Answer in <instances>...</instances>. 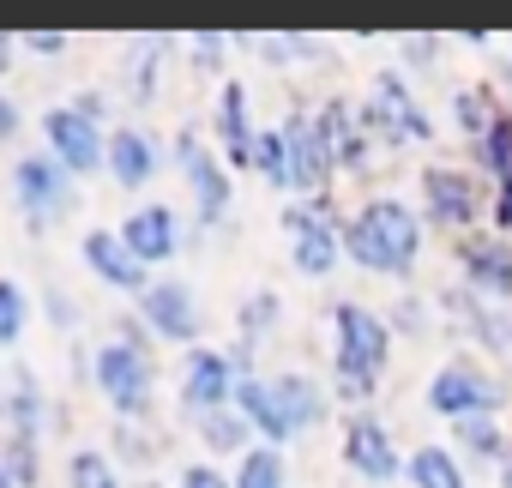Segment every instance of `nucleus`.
Wrapping results in <instances>:
<instances>
[{"mask_svg":"<svg viewBox=\"0 0 512 488\" xmlns=\"http://www.w3.org/2000/svg\"><path fill=\"white\" fill-rule=\"evenodd\" d=\"M344 254L362 272L380 278H410L422 260V217L404 199H368L350 223H344Z\"/></svg>","mask_w":512,"mask_h":488,"instance_id":"obj_1","label":"nucleus"},{"mask_svg":"<svg viewBox=\"0 0 512 488\" xmlns=\"http://www.w3.org/2000/svg\"><path fill=\"white\" fill-rule=\"evenodd\" d=\"M332 368H338V392L344 398H368L380 380H386V362H392V326L362 308V302H338L332 308Z\"/></svg>","mask_w":512,"mask_h":488,"instance_id":"obj_2","label":"nucleus"},{"mask_svg":"<svg viewBox=\"0 0 512 488\" xmlns=\"http://www.w3.org/2000/svg\"><path fill=\"white\" fill-rule=\"evenodd\" d=\"M91 386L109 398V410H115L121 422H151V392H157V368H151V350H133V344L109 338V344L97 350Z\"/></svg>","mask_w":512,"mask_h":488,"instance_id":"obj_3","label":"nucleus"},{"mask_svg":"<svg viewBox=\"0 0 512 488\" xmlns=\"http://www.w3.org/2000/svg\"><path fill=\"white\" fill-rule=\"evenodd\" d=\"M284 229H290V260H296L302 278L338 272V260H344V223L332 217L326 199H296L284 211Z\"/></svg>","mask_w":512,"mask_h":488,"instance_id":"obj_4","label":"nucleus"},{"mask_svg":"<svg viewBox=\"0 0 512 488\" xmlns=\"http://www.w3.org/2000/svg\"><path fill=\"white\" fill-rule=\"evenodd\" d=\"M362 115V127H368V139H380V145H416V139H434V121L422 115V103L410 97V85L398 79V73H380L374 79V91H368V103L356 109Z\"/></svg>","mask_w":512,"mask_h":488,"instance_id":"obj_5","label":"nucleus"},{"mask_svg":"<svg viewBox=\"0 0 512 488\" xmlns=\"http://www.w3.org/2000/svg\"><path fill=\"white\" fill-rule=\"evenodd\" d=\"M73 199H79V181L43 151V157H19L13 163V205L25 211V223L31 229H49L55 217H67L73 211Z\"/></svg>","mask_w":512,"mask_h":488,"instance_id":"obj_6","label":"nucleus"},{"mask_svg":"<svg viewBox=\"0 0 512 488\" xmlns=\"http://www.w3.org/2000/svg\"><path fill=\"white\" fill-rule=\"evenodd\" d=\"M37 127H43V139H49V157H55L73 181H85V175H97V169L109 163V133H103L91 115H79L73 103H55Z\"/></svg>","mask_w":512,"mask_h":488,"instance_id":"obj_7","label":"nucleus"},{"mask_svg":"<svg viewBox=\"0 0 512 488\" xmlns=\"http://www.w3.org/2000/svg\"><path fill=\"white\" fill-rule=\"evenodd\" d=\"M494 404H500V380L482 374L476 362H446V368L428 380V410L446 416L452 428L470 422V416H494Z\"/></svg>","mask_w":512,"mask_h":488,"instance_id":"obj_8","label":"nucleus"},{"mask_svg":"<svg viewBox=\"0 0 512 488\" xmlns=\"http://www.w3.org/2000/svg\"><path fill=\"white\" fill-rule=\"evenodd\" d=\"M235 386H241L235 356L187 350V368H181V410H187V422H199L211 410H235Z\"/></svg>","mask_w":512,"mask_h":488,"instance_id":"obj_9","label":"nucleus"},{"mask_svg":"<svg viewBox=\"0 0 512 488\" xmlns=\"http://www.w3.org/2000/svg\"><path fill=\"white\" fill-rule=\"evenodd\" d=\"M284 151H290V193H302V199H320L326 193V181H332V145H326V127H320V115H290L284 127Z\"/></svg>","mask_w":512,"mask_h":488,"instance_id":"obj_10","label":"nucleus"},{"mask_svg":"<svg viewBox=\"0 0 512 488\" xmlns=\"http://www.w3.org/2000/svg\"><path fill=\"white\" fill-rule=\"evenodd\" d=\"M139 326L163 344H193L205 314H199V296L181 284V278H157L145 296H139Z\"/></svg>","mask_w":512,"mask_h":488,"instance_id":"obj_11","label":"nucleus"},{"mask_svg":"<svg viewBox=\"0 0 512 488\" xmlns=\"http://www.w3.org/2000/svg\"><path fill=\"white\" fill-rule=\"evenodd\" d=\"M175 163H181V175H187V193H193V211H199V223L211 229V223H223V211H229V199H235V187H229V169L193 139V133H175Z\"/></svg>","mask_w":512,"mask_h":488,"instance_id":"obj_12","label":"nucleus"},{"mask_svg":"<svg viewBox=\"0 0 512 488\" xmlns=\"http://www.w3.org/2000/svg\"><path fill=\"white\" fill-rule=\"evenodd\" d=\"M476 211H482V193H476V181L464 169H452V163L422 169V217L434 229H470Z\"/></svg>","mask_w":512,"mask_h":488,"instance_id":"obj_13","label":"nucleus"},{"mask_svg":"<svg viewBox=\"0 0 512 488\" xmlns=\"http://www.w3.org/2000/svg\"><path fill=\"white\" fill-rule=\"evenodd\" d=\"M79 260L91 266V278H97V284H109V290H121V296H133V302L151 290V272L133 260V248L121 241V229H85Z\"/></svg>","mask_w":512,"mask_h":488,"instance_id":"obj_14","label":"nucleus"},{"mask_svg":"<svg viewBox=\"0 0 512 488\" xmlns=\"http://www.w3.org/2000/svg\"><path fill=\"white\" fill-rule=\"evenodd\" d=\"M458 266L476 302H512V241L506 235H464Z\"/></svg>","mask_w":512,"mask_h":488,"instance_id":"obj_15","label":"nucleus"},{"mask_svg":"<svg viewBox=\"0 0 512 488\" xmlns=\"http://www.w3.org/2000/svg\"><path fill=\"white\" fill-rule=\"evenodd\" d=\"M344 464L362 482H398L410 470V458H398L386 422H374V416H350V428H344Z\"/></svg>","mask_w":512,"mask_h":488,"instance_id":"obj_16","label":"nucleus"},{"mask_svg":"<svg viewBox=\"0 0 512 488\" xmlns=\"http://www.w3.org/2000/svg\"><path fill=\"white\" fill-rule=\"evenodd\" d=\"M121 241L133 248V260L151 272V266H163V260H175L181 254V217H175V205H139V211H127V223H121Z\"/></svg>","mask_w":512,"mask_h":488,"instance_id":"obj_17","label":"nucleus"},{"mask_svg":"<svg viewBox=\"0 0 512 488\" xmlns=\"http://www.w3.org/2000/svg\"><path fill=\"white\" fill-rule=\"evenodd\" d=\"M157 163H163V151H157V139L145 133V127H133V121H121L115 133H109V181L115 187H127V193H139L151 175H157Z\"/></svg>","mask_w":512,"mask_h":488,"instance_id":"obj_18","label":"nucleus"},{"mask_svg":"<svg viewBox=\"0 0 512 488\" xmlns=\"http://www.w3.org/2000/svg\"><path fill=\"white\" fill-rule=\"evenodd\" d=\"M272 404H278V422H284L290 440L296 434H314L326 422V410H332L314 374H272Z\"/></svg>","mask_w":512,"mask_h":488,"instance_id":"obj_19","label":"nucleus"},{"mask_svg":"<svg viewBox=\"0 0 512 488\" xmlns=\"http://www.w3.org/2000/svg\"><path fill=\"white\" fill-rule=\"evenodd\" d=\"M253 139H260V127L247 121V85L229 79L223 97H217V145L235 169H253Z\"/></svg>","mask_w":512,"mask_h":488,"instance_id":"obj_20","label":"nucleus"},{"mask_svg":"<svg viewBox=\"0 0 512 488\" xmlns=\"http://www.w3.org/2000/svg\"><path fill=\"white\" fill-rule=\"evenodd\" d=\"M0 410H7V440H43V428H49V398H43V386H37V374L31 368H19L13 374V386H7V398H0Z\"/></svg>","mask_w":512,"mask_h":488,"instance_id":"obj_21","label":"nucleus"},{"mask_svg":"<svg viewBox=\"0 0 512 488\" xmlns=\"http://www.w3.org/2000/svg\"><path fill=\"white\" fill-rule=\"evenodd\" d=\"M193 428H199V440H205L211 452H235V458H247V452H253V440H247L253 428H247V416H241V410H211V416H199Z\"/></svg>","mask_w":512,"mask_h":488,"instance_id":"obj_22","label":"nucleus"},{"mask_svg":"<svg viewBox=\"0 0 512 488\" xmlns=\"http://www.w3.org/2000/svg\"><path fill=\"white\" fill-rule=\"evenodd\" d=\"M416 488H464V470L446 446H416L410 452V470H404Z\"/></svg>","mask_w":512,"mask_h":488,"instance_id":"obj_23","label":"nucleus"},{"mask_svg":"<svg viewBox=\"0 0 512 488\" xmlns=\"http://www.w3.org/2000/svg\"><path fill=\"white\" fill-rule=\"evenodd\" d=\"M290 482V464L278 446H253L241 464H235V488H284Z\"/></svg>","mask_w":512,"mask_h":488,"instance_id":"obj_24","label":"nucleus"},{"mask_svg":"<svg viewBox=\"0 0 512 488\" xmlns=\"http://www.w3.org/2000/svg\"><path fill=\"white\" fill-rule=\"evenodd\" d=\"M253 175L266 187H278V193H290V151H284L278 127H260V139H253Z\"/></svg>","mask_w":512,"mask_h":488,"instance_id":"obj_25","label":"nucleus"},{"mask_svg":"<svg viewBox=\"0 0 512 488\" xmlns=\"http://www.w3.org/2000/svg\"><path fill=\"white\" fill-rule=\"evenodd\" d=\"M482 169L494 181V193H512V115H500L482 139Z\"/></svg>","mask_w":512,"mask_h":488,"instance_id":"obj_26","label":"nucleus"},{"mask_svg":"<svg viewBox=\"0 0 512 488\" xmlns=\"http://www.w3.org/2000/svg\"><path fill=\"white\" fill-rule=\"evenodd\" d=\"M25 332H31V296H25V284L0 278V350H13Z\"/></svg>","mask_w":512,"mask_h":488,"instance_id":"obj_27","label":"nucleus"},{"mask_svg":"<svg viewBox=\"0 0 512 488\" xmlns=\"http://www.w3.org/2000/svg\"><path fill=\"white\" fill-rule=\"evenodd\" d=\"M67 488H121L115 458L97 452V446H79V452L67 458Z\"/></svg>","mask_w":512,"mask_h":488,"instance_id":"obj_28","label":"nucleus"},{"mask_svg":"<svg viewBox=\"0 0 512 488\" xmlns=\"http://www.w3.org/2000/svg\"><path fill=\"white\" fill-rule=\"evenodd\" d=\"M278 314H284V302H278V290H253L247 302H241V344L253 350L272 326H278Z\"/></svg>","mask_w":512,"mask_h":488,"instance_id":"obj_29","label":"nucleus"},{"mask_svg":"<svg viewBox=\"0 0 512 488\" xmlns=\"http://www.w3.org/2000/svg\"><path fill=\"white\" fill-rule=\"evenodd\" d=\"M163 55H169V37H145V43H139L133 79H127L133 103H151V97H157V73H163Z\"/></svg>","mask_w":512,"mask_h":488,"instance_id":"obj_30","label":"nucleus"},{"mask_svg":"<svg viewBox=\"0 0 512 488\" xmlns=\"http://www.w3.org/2000/svg\"><path fill=\"white\" fill-rule=\"evenodd\" d=\"M452 121H458V133H470V139L482 145V139H488V127H494L500 115H494L488 91H458V97H452Z\"/></svg>","mask_w":512,"mask_h":488,"instance_id":"obj_31","label":"nucleus"},{"mask_svg":"<svg viewBox=\"0 0 512 488\" xmlns=\"http://www.w3.org/2000/svg\"><path fill=\"white\" fill-rule=\"evenodd\" d=\"M458 446H470L482 464L506 458V434H500V422H494V416H470V422H458Z\"/></svg>","mask_w":512,"mask_h":488,"instance_id":"obj_32","label":"nucleus"},{"mask_svg":"<svg viewBox=\"0 0 512 488\" xmlns=\"http://www.w3.org/2000/svg\"><path fill=\"white\" fill-rule=\"evenodd\" d=\"M0 464H7V476H13L19 488H31V482L43 476V464H37V446H31V440H7V446H0Z\"/></svg>","mask_w":512,"mask_h":488,"instance_id":"obj_33","label":"nucleus"},{"mask_svg":"<svg viewBox=\"0 0 512 488\" xmlns=\"http://www.w3.org/2000/svg\"><path fill=\"white\" fill-rule=\"evenodd\" d=\"M115 452H121L127 464H151V458H157V440L139 434V422H121V428H115Z\"/></svg>","mask_w":512,"mask_h":488,"instance_id":"obj_34","label":"nucleus"},{"mask_svg":"<svg viewBox=\"0 0 512 488\" xmlns=\"http://www.w3.org/2000/svg\"><path fill=\"white\" fill-rule=\"evenodd\" d=\"M187 55H193V67H199V73H223V55H229V37H217V31H205V37H193V43H187Z\"/></svg>","mask_w":512,"mask_h":488,"instance_id":"obj_35","label":"nucleus"},{"mask_svg":"<svg viewBox=\"0 0 512 488\" xmlns=\"http://www.w3.org/2000/svg\"><path fill=\"white\" fill-rule=\"evenodd\" d=\"M392 332H404V338H422V332H428V320H422V302H416V296L392 308Z\"/></svg>","mask_w":512,"mask_h":488,"instance_id":"obj_36","label":"nucleus"},{"mask_svg":"<svg viewBox=\"0 0 512 488\" xmlns=\"http://www.w3.org/2000/svg\"><path fill=\"white\" fill-rule=\"evenodd\" d=\"M181 488H235V476H223L217 464H187L181 470Z\"/></svg>","mask_w":512,"mask_h":488,"instance_id":"obj_37","label":"nucleus"},{"mask_svg":"<svg viewBox=\"0 0 512 488\" xmlns=\"http://www.w3.org/2000/svg\"><path fill=\"white\" fill-rule=\"evenodd\" d=\"M19 127H25V115H19V103L0 91V145H13L19 139Z\"/></svg>","mask_w":512,"mask_h":488,"instance_id":"obj_38","label":"nucleus"},{"mask_svg":"<svg viewBox=\"0 0 512 488\" xmlns=\"http://www.w3.org/2000/svg\"><path fill=\"white\" fill-rule=\"evenodd\" d=\"M49 320H55L61 332H73V326H79V314H73V302H67V290H55V284H49Z\"/></svg>","mask_w":512,"mask_h":488,"instance_id":"obj_39","label":"nucleus"},{"mask_svg":"<svg viewBox=\"0 0 512 488\" xmlns=\"http://www.w3.org/2000/svg\"><path fill=\"white\" fill-rule=\"evenodd\" d=\"M25 49H31V55H37V61H61V55H67V49H73V43H67V37H31V43H25Z\"/></svg>","mask_w":512,"mask_h":488,"instance_id":"obj_40","label":"nucleus"},{"mask_svg":"<svg viewBox=\"0 0 512 488\" xmlns=\"http://www.w3.org/2000/svg\"><path fill=\"white\" fill-rule=\"evenodd\" d=\"M19 49H25L19 37H7V31H0V73H13V61H19Z\"/></svg>","mask_w":512,"mask_h":488,"instance_id":"obj_41","label":"nucleus"},{"mask_svg":"<svg viewBox=\"0 0 512 488\" xmlns=\"http://www.w3.org/2000/svg\"><path fill=\"white\" fill-rule=\"evenodd\" d=\"M0 488H19V482H13V476H7V464H0Z\"/></svg>","mask_w":512,"mask_h":488,"instance_id":"obj_42","label":"nucleus"},{"mask_svg":"<svg viewBox=\"0 0 512 488\" xmlns=\"http://www.w3.org/2000/svg\"><path fill=\"white\" fill-rule=\"evenodd\" d=\"M500 488H512V464H506V470H500Z\"/></svg>","mask_w":512,"mask_h":488,"instance_id":"obj_43","label":"nucleus"},{"mask_svg":"<svg viewBox=\"0 0 512 488\" xmlns=\"http://www.w3.org/2000/svg\"><path fill=\"white\" fill-rule=\"evenodd\" d=\"M145 488H163V482H145Z\"/></svg>","mask_w":512,"mask_h":488,"instance_id":"obj_44","label":"nucleus"}]
</instances>
